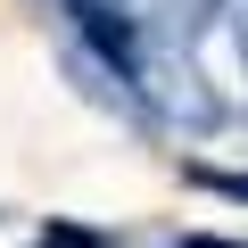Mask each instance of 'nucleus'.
<instances>
[{
	"label": "nucleus",
	"mask_w": 248,
	"mask_h": 248,
	"mask_svg": "<svg viewBox=\"0 0 248 248\" xmlns=\"http://www.w3.org/2000/svg\"><path fill=\"white\" fill-rule=\"evenodd\" d=\"M33 248H108V232H91V223H75V215H50V223L33 232Z\"/></svg>",
	"instance_id": "f03ea898"
},
{
	"label": "nucleus",
	"mask_w": 248,
	"mask_h": 248,
	"mask_svg": "<svg viewBox=\"0 0 248 248\" xmlns=\"http://www.w3.org/2000/svg\"><path fill=\"white\" fill-rule=\"evenodd\" d=\"M174 248H240V240H215V232H190V240H174Z\"/></svg>",
	"instance_id": "7ed1b4c3"
},
{
	"label": "nucleus",
	"mask_w": 248,
	"mask_h": 248,
	"mask_svg": "<svg viewBox=\"0 0 248 248\" xmlns=\"http://www.w3.org/2000/svg\"><path fill=\"white\" fill-rule=\"evenodd\" d=\"M66 9H75L83 42L116 66V83H133V91H141V42H133V17H124V9H99V0H66Z\"/></svg>",
	"instance_id": "f257e3e1"
}]
</instances>
